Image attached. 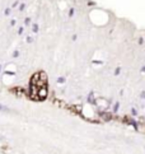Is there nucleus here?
Segmentation results:
<instances>
[{"label": "nucleus", "instance_id": "obj_1", "mask_svg": "<svg viewBox=\"0 0 145 154\" xmlns=\"http://www.w3.org/2000/svg\"><path fill=\"white\" fill-rule=\"evenodd\" d=\"M0 111H8V108L5 106H3V104H0Z\"/></svg>", "mask_w": 145, "mask_h": 154}, {"label": "nucleus", "instance_id": "obj_2", "mask_svg": "<svg viewBox=\"0 0 145 154\" xmlns=\"http://www.w3.org/2000/svg\"><path fill=\"white\" fill-rule=\"evenodd\" d=\"M0 140H3V136L1 135H0Z\"/></svg>", "mask_w": 145, "mask_h": 154}]
</instances>
